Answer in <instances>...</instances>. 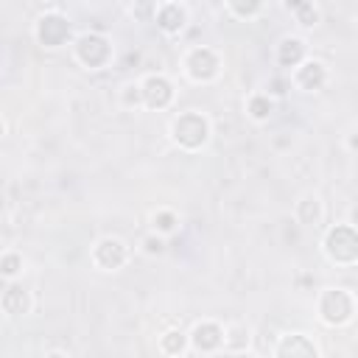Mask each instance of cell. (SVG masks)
Here are the masks:
<instances>
[{
  "instance_id": "obj_1",
  "label": "cell",
  "mask_w": 358,
  "mask_h": 358,
  "mask_svg": "<svg viewBox=\"0 0 358 358\" xmlns=\"http://www.w3.org/2000/svg\"><path fill=\"white\" fill-rule=\"evenodd\" d=\"M324 249L338 263H352L358 257V232L352 227H336L327 232Z\"/></svg>"
},
{
  "instance_id": "obj_2",
  "label": "cell",
  "mask_w": 358,
  "mask_h": 358,
  "mask_svg": "<svg viewBox=\"0 0 358 358\" xmlns=\"http://www.w3.org/2000/svg\"><path fill=\"white\" fill-rule=\"evenodd\" d=\"M173 137L185 148H199L207 140V120L199 112H185L173 120Z\"/></svg>"
},
{
  "instance_id": "obj_3",
  "label": "cell",
  "mask_w": 358,
  "mask_h": 358,
  "mask_svg": "<svg viewBox=\"0 0 358 358\" xmlns=\"http://www.w3.org/2000/svg\"><path fill=\"white\" fill-rule=\"evenodd\" d=\"M319 310H322L324 322L341 324V322H347V319L352 316V296H350L347 291H341V288H333V291H327V294L322 296Z\"/></svg>"
},
{
  "instance_id": "obj_4",
  "label": "cell",
  "mask_w": 358,
  "mask_h": 358,
  "mask_svg": "<svg viewBox=\"0 0 358 358\" xmlns=\"http://www.w3.org/2000/svg\"><path fill=\"white\" fill-rule=\"evenodd\" d=\"M76 53H78V59L87 64V67H98V64H103L106 59H109V42L103 39V36H98V34H84L81 39H78V45H76Z\"/></svg>"
},
{
  "instance_id": "obj_5",
  "label": "cell",
  "mask_w": 358,
  "mask_h": 358,
  "mask_svg": "<svg viewBox=\"0 0 358 358\" xmlns=\"http://www.w3.org/2000/svg\"><path fill=\"white\" fill-rule=\"evenodd\" d=\"M67 34H70V25H67V20H62L59 14H48V17L39 20L36 36H39L42 45L56 48V45H62V42L67 39Z\"/></svg>"
},
{
  "instance_id": "obj_6",
  "label": "cell",
  "mask_w": 358,
  "mask_h": 358,
  "mask_svg": "<svg viewBox=\"0 0 358 358\" xmlns=\"http://www.w3.org/2000/svg\"><path fill=\"white\" fill-rule=\"evenodd\" d=\"M185 64H187V73H190L196 81L213 78L215 70H218V59H215V53H213L210 48H196V50H190V56H187Z\"/></svg>"
},
{
  "instance_id": "obj_7",
  "label": "cell",
  "mask_w": 358,
  "mask_h": 358,
  "mask_svg": "<svg viewBox=\"0 0 358 358\" xmlns=\"http://www.w3.org/2000/svg\"><path fill=\"white\" fill-rule=\"evenodd\" d=\"M95 263L103 266V268H120L126 263V246L117 241V238H103L98 246H95Z\"/></svg>"
},
{
  "instance_id": "obj_8",
  "label": "cell",
  "mask_w": 358,
  "mask_h": 358,
  "mask_svg": "<svg viewBox=\"0 0 358 358\" xmlns=\"http://www.w3.org/2000/svg\"><path fill=\"white\" fill-rule=\"evenodd\" d=\"M143 103L145 106H151V109H159V106H165L168 101H171V84L162 78V76H148L145 81H143Z\"/></svg>"
},
{
  "instance_id": "obj_9",
  "label": "cell",
  "mask_w": 358,
  "mask_h": 358,
  "mask_svg": "<svg viewBox=\"0 0 358 358\" xmlns=\"http://www.w3.org/2000/svg\"><path fill=\"white\" fill-rule=\"evenodd\" d=\"M277 358H316V347H313L305 336L294 333V336H285V338L280 341Z\"/></svg>"
},
{
  "instance_id": "obj_10",
  "label": "cell",
  "mask_w": 358,
  "mask_h": 358,
  "mask_svg": "<svg viewBox=\"0 0 358 358\" xmlns=\"http://www.w3.org/2000/svg\"><path fill=\"white\" fill-rule=\"evenodd\" d=\"M190 341H193V347H196V350L210 352V350H215V347H221V344H224V330H221L218 324H213V322H204V324H196V330H193Z\"/></svg>"
},
{
  "instance_id": "obj_11",
  "label": "cell",
  "mask_w": 358,
  "mask_h": 358,
  "mask_svg": "<svg viewBox=\"0 0 358 358\" xmlns=\"http://www.w3.org/2000/svg\"><path fill=\"white\" fill-rule=\"evenodd\" d=\"M157 22H159V28L168 31V34L179 31V28L185 25V6H179V3H165V6H159V8H157Z\"/></svg>"
},
{
  "instance_id": "obj_12",
  "label": "cell",
  "mask_w": 358,
  "mask_h": 358,
  "mask_svg": "<svg viewBox=\"0 0 358 358\" xmlns=\"http://www.w3.org/2000/svg\"><path fill=\"white\" fill-rule=\"evenodd\" d=\"M296 84L302 90H319L324 84V64L322 62H305L299 70H296Z\"/></svg>"
},
{
  "instance_id": "obj_13",
  "label": "cell",
  "mask_w": 358,
  "mask_h": 358,
  "mask_svg": "<svg viewBox=\"0 0 358 358\" xmlns=\"http://www.w3.org/2000/svg\"><path fill=\"white\" fill-rule=\"evenodd\" d=\"M302 56H305V45H302V39H296V36H288V39H282L280 42V64H299L302 62Z\"/></svg>"
},
{
  "instance_id": "obj_14",
  "label": "cell",
  "mask_w": 358,
  "mask_h": 358,
  "mask_svg": "<svg viewBox=\"0 0 358 358\" xmlns=\"http://www.w3.org/2000/svg\"><path fill=\"white\" fill-rule=\"evenodd\" d=\"M3 308H6V313H25L28 310V294L20 285H11L3 294Z\"/></svg>"
},
{
  "instance_id": "obj_15",
  "label": "cell",
  "mask_w": 358,
  "mask_h": 358,
  "mask_svg": "<svg viewBox=\"0 0 358 358\" xmlns=\"http://www.w3.org/2000/svg\"><path fill=\"white\" fill-rule=\"evenodd\" d=\"M249 112H252V117H257V120L268 117V115H271V101H268V95H255V98L249 101Z\"/></svg>"
},
{
  "instance_id": "obj_16",
  "label": "cell",
  "mask_w": 358,
  "mask_h": 358,
  "mask_svg": "<svg viewBox=\"0 0 358 358\" xmlns=\"http://www.w3.org/2000/svg\"><path fill=\"white\" fill-rule=\"evenodd\" d=\"M182 347H185V336L179 330H171V333L162 336V350L165 352H179Z\"/></svg>"
},
{
  "instance_id": "obj_17",
  "label": "cell",
  "mask_w": 358,
  "mask_h": 358,
  "mask_svg": "<svg viewBox=\"0 0 358 358\" xmlns=\"http://www.w3.org/2000/svg\"><path fill=\"white\" fill-rule=\"evenodd\" d=\"M173 224H176L173 213H159V215H154V227H157L159 232H171V229H173Z\"/></svg>"
},
{
  "instance_id": "obj_18",
  "label": "cell",
  "mask_w": 358,
  "mask_h": 358,
  "mask_svg": "<svg viewBox=\"0 0 358 358\" xmlns=\"http://www.w3.org/2000/svg\"><path fill=\"white\" fill-rule=\"evenodd\" d=\"M17 271H20V257L17 255H6L3 257V274L6 277H14Z\"/></svg>"
},
{
  "instance_id": "obj_19",
  "label": "cell",
  "mask_w": 358,
  "mask_h": 358,
  "mask_svg": "<svg viewBox=\"0 0 358 358\" xmlns=\"http://www.w3.org/2000/svg\"><path fill=\"white\" fill-rule=\"evenodd\" d=\"M145 252L148 255H159L162 252V241L159 238H145Z\"/></svg>"
},
{
  "instance_id": "obj_20",
  "label": "cell",
  "mask_w": 358,
  "mask_h": 358,
  "mask_svg": "<svg viewBox=\"0 0 358 358\" xmlns=\"http://www.w3.org/2000/svg\"><path fill=\"white\" fill-rule=\"evenodd\" d=\"M257 8H260L257 3H249V6H235V3H232V11H238V14H255Z\"/></svg>"
},
{
  "instance_id": "obj_21",
  "label": "cell",
  "mask_w": 358,
  "mask_h": 358,
  "mask_svg": "<svg viewBox=\"0 0 358 358\" xmlns=\"http://www.w3.org/2000/svg\"><path fill=\"white\" fill-rule=\"evenodd\" d=\"M350 145H352V148H358V137H350Z\"/></svg>"
},
{
  "instance_id": "obj_22",
  "label": "cell",
  "mask_w": 358,
  "mask_h": 358,
  "mask_svg": "<svg viewBox=\"0 0 358 358\" xmlns=\"http://www.w3.org/2000/svg\"><path fill=\"white\" fill-rule=\"evenodd\" d=\"M48 358H67V355H62V352H53V355H48Z\"/></svg>"
},
{
  "instance_id": "obj_23",
  "label": "cell",
  "mask_w": 358,
  "mask_h": 358,
  "mask_svg": "<svg viewBox=\"0 0 358 358\" xmlns=\"http://www.w3.org/2000/svg\"><path fill=\"white\" fill-rule=\"evenodd\" d=\"M352 221H355V224H358V210H355V213H352Z\"/></svg>"
},
{
  "instance_id": "obj_24",
  "label": "cell",
  "mask_w": 358,
  "mask_h": 358,
  "mask_svg": "<svg viewBox=\"0 0 358 358\" xmlns=\"http://www.w3.org/2000/svg\"><path fill=\"white\" fill-rule=\"evenodd\" d=\"M235 358H252V355H235Z\"/></svg>"
}]
</instances>
